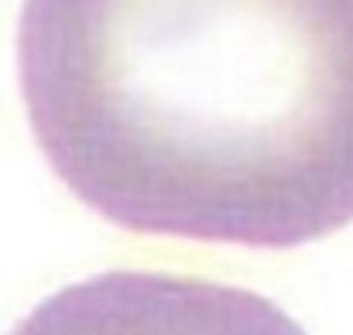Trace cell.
<instances>
[{"label": "cell", "instance_id": "cell-1", "mask_svg": "<svg viewBox=\"0 0 353 335\" xmlns=\"http://www.w3.org/2000/svg\"><path fill=\"white\" fill-rule=\"evenodd\" d=\"M38 151L130 233L292 250L353 223V0H24Z\"/></svg>", "mask_w": 353, "mask_h": 335}]
</instances>
